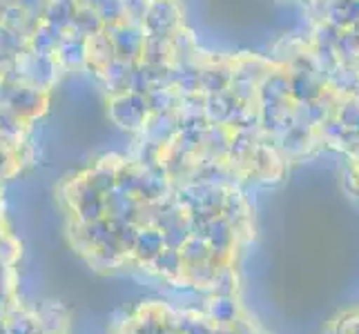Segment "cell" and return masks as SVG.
I'll use <instances>...</instances> for the list:
<instances>
[{"mask_svg": "<svg viewBox=\"0 0 359 334\" xmlns=\"http://www.w3.org/2000/svg\"><path fill=\"white\" fill-rule=\"evenodd\" d=\"M107 174L128 218L130 252L143 270L196 290L234 277L257 234L255 205L241 183L128 160Z\"/></svg>", "mask_w": 359, "mask_h": 334, "instance_id": "1", "label": "cell"}, {"mask_svg": "<svg viewBox=\"0 0 359 334\" xmlns=\"http://www.w3.org/2000/svg\"><path fill=\"white\" fill-rule=\"evenodd\" d=\"M304 9L302 39L335 71L359 74V0H288Z\"/></svg>", "mask_w": 359, "mask_h": 334, "instance_id": "2", "label": "cell"}]
</instances>
